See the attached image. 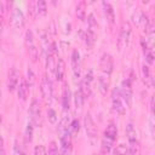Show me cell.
Instances as JSON below:
<instances>
[{"mask_svg":"<svg viewBox=\"0 0 155 155\" xmlns=\"http://www.w3.org/2000/svg\"><path fill=\"white\" fill-rule=\"evenodd\" d=\"M126 151H127L126 147L124 144H119L114 149V155H126Z\"/></svg>","mask_w":155,"mask_h":155,"instance_id":"34","label":"cell"},{"mask_svg":"<svg viewBox=\"0 0 155 155\" xmlns=\"http://www.w3.org/2000/svg\"><path fill=\"white\" fill-rule=\"evenodd\" d=\"M99 67H101V70H102L105 75H109V74L113 71V69H114V59H113L111 54H109V53H103L102 57H101Z\"/></svg>","mask_w":155,"mask_h":155,"instance_id":"4","label":"cell"},{"mask_svg":"<svg viewBox=\"0 0 155 155\" xmlns=\"http://www.w3.org/2000/svg\"><path fill=\"white\" fill-rule=\"evenodd\" d=\"M12 23L15 25L16 29H22L24 27V16H23V12L21 11V8L18 7H15L13 8V12H12Z\"/></svg>","mask_w":155,"mask_h":155,"instance_id":"9","label":"cell"},{"mask_svg":"<svg viewBox=\"0 0 155 155\" xmlns=\"http://www.w3.org/2000/svg\"><path fill=\"white\" fill-rule=\"evenodd\" d=\"M126 155H139V143H138V140H134V142L130 143V148L127 149Z\"/></svg>","mask_w":155,"mask_h":155,"instance_id":"26","label":"cell"},{"mask_svg":"<svg viewBox=\"0 0 155 155\" xmlns=\"http://www.w3.org/2000/svg\"><path fill=\"white\" fill-rule=\"evenodd\" d=\"M48 155H61L56 142H51V143H50V147H48Z\"/></svg>","mask_w":155,"mask_h":155,"instance_id":"33","label":"cell"},{"mask_svg":"<svg viewBox=\"0 0 155 155\" xmlns=\"http://www.w3.org/2000/svg\"><path fill=\"white\" fill-rule=\"evenodd\" d=\"M74 101H75V105H76V108H81V107L84 105L85 97L82 96V93H81L80 90H78V91L75 92V94H74Z\"/></svg>","mask_w":155,"mask_h":155,"instance_id":"28","label":"cell"},{"mask_svg":"<svg viewBox=\"0 0 155 155\" xmlns=\"http://www.w3.org/2000/svg\"><path fill=\"white\" fill-rule=\"evenodd\" d=\"M119 91H120V96H121L122 101L130 107L131 105V102H132V92H131V88H121Z\"/></svg>","mask_w":155,"mask_h":155,"instance_id":"17","label":"cell"},{"mask_svg":"<svg viewBox=\"0 0 155 155\" xmlns=\"http://www.w3.org/2000/svg\"><path fill=\"white\" fill-rule=\"evenodd\" d=\"M15 155H17V154H16V153H15Z\"/></svg>","mask_w":155,"mask_h":155,"instance_id":"45","label":"cell"},{"mask_svg":"<svg viewBox=\"0 0 155 155\" xmlns=\"http://www.w3.org/2000/svg\"><path fill=\"white\" fill-rule=\"evenodd\" d=\"M79 130H80V122H79V120H73L71 121V124L69 125V128H68V131L70 132V134H76L78 132H79Z\"/></svg>","mask_w":155,"mask_h":155,"instance_id":"30","label":"cell"},{"mask_svg":"<svg viewBox=\"0 0 155 155\" xmlns=\"http://www.w3.org/2000/svg\"><path fill=\"white\" fill-rule=\"evenodd\" d=\"M144 54H145V59L149 64H151L154 62V53H153V48H147L144 51Z\"/></svg>","mask_w":155,"mask_h":155,"instance_id":"35","label":"cell"},{"mask_svg":"<svg viewBox=\"0 0 155 155\" xmlns=\"http://www.w3.org/2000/svg\"><path fill=\"white\" fill-rule=\"evenodd\" d=\"M142 74H143V81H144V84H145L148 87H153L154 80H153V78H151L150 69H149L148 65L143 64V67H142Z\"/></svg>","mask_w":155,"mask_h":155,"instance_id":"12","label":"cell"},{"mask_svg":"<svg viewBox=\"0 0 155 155\" xmlns=\"http://www.w3.org/2000/svg\"><path fill=\"white\" fill-rule=\"evenodd\" d=\"M0 97H1V88H0Z\"/></svg>","mask_w":155,"mask_h":155,"instance_id":"44","label":"cell"},{"mask_svg":"<svg viewBox=\"0 0 155 155\" xmlns=\"http://www.w3.org/2000/svg\"><path fill=\"white\" fill-rule=\"evenodd\" d=\"M94 41H96V34L93 29H87L85 31V42L87 44V46H92Z\"/></svg>","mask_w":155,"mask_h":155,"instance_id":"25","label":"cell"},{"mask_svg":"<svg viewBox=\"0 0 155 155\" xmlns=\"http://www.w3.org/2000/svg\"><path fill=\"white\" fill-rule=\"evenodd\" d=\"M86 2L85 1H80L78 5H76V17L79 19H85V15H86Z\"/></svg>","mask_w":155,"mask_h":155,"instance_id":"22","label":"cell"},{"mask_svg":"<svg viewBox=\"0 0 155 155\" xmlns=\"http://www.w3.org/2000/svg\"><path fill=\"white\" fill-rule=\"evenodd\" d=\"M29 113H30V122L35 126H41L42 124V119H41V110H40V105L39 102L36 99L31 101L30 108H29Z\"/></svg>","mask_w":155,"mask_h":155,"instance_id":"3","label":"cell"},{"mask_svg":"<svg viewBox=\"0 0 155 155\" xmlns=\"http://www.w3.org/2000/svg\"><path fill=\"white\" fill-rule=\"evenodd\" d=\"M84 126H85V130H86V133L90 138H94L97 136V128H96V125L91 117V115H86L85 116V121H84Z\"/></svg>","mask_w":155,"mask_h":155,"instance_id":"10","label":"cell"},{"mask_svg":"<svg viewBox=\"0 0 155 155\" xmlns=\"http://www.w3.org/2000/svg\"><path fill=\"white\" fill-rule=\"evenodd\" d=\"M104 136L107 139H110V140H115L116 139V136H117V128L114 124H109L104 131Z\"/></svg>","mask_w":155,"mask_h":155,"instance_id":"15","label":"cell"},{"mask_svg":"<svg viewBox=\"0 0 155 155\" xmlns=\"http://www.w3.org/2000/svg\"><path fill=\"white\" fill-rule=\"evenodd\" d=\"M41 94L44 97V99L46 102H51L52 98V84L50 81V79H47L46 76L42 78L41 80Z\"/></svg>","mask_w":155,"mask_h":155,"instance_id":"7","label":"cell"},{"mask_svg":"<svg viewBox=\"0 0 155 155\" xmlns=\"http://www.w3.org/2000/svg\"><path fill=\"white\" fill-rule=\"evenodd\" d=\"M47 117H48V121L51 124H54L57 121V114H56V111L53 109H48L47 110Z\"/></svg>","mask_w":155,"mask_h":155,"instance_id":"37","label":"cell"},{"mask_svg":"<svg viewBox=\"0 0 155 155\" xmlns=\"http://www.w3.org/2000/svg\"><path fill=\"white\" fill-rule=\"evenodd\" d=\"M56 63H57L56 58H54L52 54L47 53V56H46V68H47V70H48L50 73H54Z\"/></svg>","mask_w":155,"mask_h":155,"instance_id":"23","label":"cell"},{"mask_svg":"<svg viewBox=\"0 0 155 155\" xmlns=\"http://www.w3.org/2000/svg\"><path fill=\"white\" fill-rule=\"evenodd\" d=\"M79 61H80V54L78 50H74L71 54V64H73V69L76 76H79Z\"/></svg>","mask_w":155,"mask_h":155,"instance_id":"18","label":"cell"},{"mask_svg":"<svg viewBox=\"0 0 155 155\" xmlns=\"http://www.w3.org/2000/svg\"><path fill=\"white\" fill-rule=\"evenodd\" d=\"M27 80L29 82V86L34 85V82H35V75H34L31 68H28V70H27Z\"/></svg>","mask_w":155,"mask_h":155,"instance_id":"36","label":"cell"},{"mask_svg":"<svg viewBox=\"0 0 155 155\" xmlns=\"http://www.w3.org/2000/svg\"><path fill=\"white\" fill-rule=\"evenodd\" d=\"M80 91H81V93H82V96L86 98V97H88L90 96V93H91V88H90V82H87L85 79H82V81H81V84H80V88H79Z\"/></svg>","mask_w":155,"mask_h":155,"instance_id":"27","label":"cell"},{"mask_svg":"<svg viewBox=\"0 0 155 155\" xmlns=\"http://www.w3.org/2000/svg\"><path fill=\"white\" fill-rule=\"evenodd\" d=\"M34 155H47L46 148L44 145H36L34 148Z\"/></svg>","mask_w":155,"mask_h":155,"instance_id":"38","label":"cell"},{"mask_svg":"<svg viewBox=\"0 0 155 155\" xmlns=\"http://www.w3.org/2000/svg\"><path fill=\"white\" fill-rule=\"evenodd\" d=\"M132 19H133V23L134 24H140L142 22H144V23H147V17L144 16V13L142 12V11H139L138 8H136V12L132 15Z\"/></svg>","mask_w":155,"mask_h":155,"instance_id":"19","label":"cell"},{"mask_svg":"<svg viewBox=\"0 0 155 155\" xmlns=\"http://www.w3.org/2000/svg\"><path fill=\"white\" fill-rule=\"evenodd\" d=\"M87 22H88V25H90V29H92L93 27H96L97 25V22L94 21V16L91 13V15H88V19H87Z\"/></svg>","mask_w":155,"mask_h":155,"instance_id":"39","label":"cell"},{"mask_svg":"<svg viewBox=\"0 0 155 155\" xmlns=\"http://www.w3.org/2000/svg\"><path fill=\"white\" fill-rule=\"evenodd\" d=\"M4 12H5V10H4V4L0 2V19H2V17H4Z\"/></svg>","mask_w":155,"mask_h":155,"instance_id":"41","label":"cell"},{"mask_svg":"<svg viewBox=\"0 0 155 155\" xmlns=\"http://www.w3.org/2000/svg\"><path fill=\"white\" fill-rule=\"evenodd\" d=\"M102 5H103V7H104V13H105V16H107V19H108L110 23H114V22H115V12H114L113 6H111L109 2H107V1H103Z\"/></svg>","mask_w":155,"mask_h":155,"instance_id":"13","label":"cell"},{"mask_svg":"<svg viewBox=\"0 0 155 155\" xmlns=\"http://www.w3.org/2000/svg\"><path fill=\"white\" fill-rule=\"evenodd\" d=\"M98 86H99V91L102 94H107L108 92V86H109V79L105 75H101L98 78Z\"/></svg>","mask_w":155,"mask_h":155,"instance_id":"16","label":"cell"},{"mask_svg":"<svg viewBox=\"0 0 155 155\" xmlns=\"http://www.w3.org/2000/svg\"><path fill=\"white\" fill-rule=\"evenodd\" d=\"M111 144H113V140L104 138L103 142H102V151L103 153H108L111 149Z\"/></svg>","mask_w":155,"mask_h":155,"instance_id":"32","label":"cell"},{"mask_svg":"<svg viewBox=\"0 0 155 155\" xmlns=\"http://www.w3.org/2000/svg\"><path fill=\"white\" fill-rule=\"evenodd\" d=\"M154 30H155L154 22H153L151 19H148L147 23H145V33H147L149 36H153V35H154Z\"/></svg>","mask_w":155,"mask_h":155,"instance_id":"31","label":"cell"},{"mask_svg":"<svg viewBox=\"0 0 155 155\" xmlns=\"http://www.w3.org/2000/svg\"><path fill=\"white\" fill-rule=\"evenodd\" d=\"M62 102H63V108L64 110H68L70 108V90L65 86L63 90V97H62Z\"/></svg>","mask_w":155,"mask_h":155,"instance_id":"20","label":"cell"},{"mask_svg":"<svg viewBox=\"0 0 155 155\" xmlns=\"http://www.w3.org/2000/svg\"><path fill=\"white\" fill-rule=\"evenodd\" d=\"M35 7H36V13H38L39 16H45V15L47 13V5H46V1H44V0L36 1Z\"/></svg>","mask_w":155,"mask_h":155,"instance_id":"24","label":"cell"},{"mask_svg":"<svg viewBox=\"0 0 155 155\" xmlns=\"http://www.w3.org/2000/svg\"><path fill=\"white\" fill-rule=\"evenodd\" d=\"M84 79H85L87 82H90V84H91V81L93 80V71H92V70H88V73L86 74V76H85Z\"/></svg>","mask_w":155,"mask_h":155,"instance_id":"40","label":"cell"},{"mask_svg":"<svg viewBox=\"0 0 155 155\" xmlns=\"http://www.w3.org/2000/svg\"><path fill=\"white\" fill-rule=\"evenodd\" d=\"M28 94H29V85L25 80H23L18 86V98H21L22 101H25Z\"/></svg>","mask_w":155,"mask_h":155,"instance_id":"14","label":"cell"},{"mask_svg":"<svg viewBox=\"0 0 155 155\" xmlns=\"http://www.w3.org/2000/svg\"><path fill=\"white\" fill-rule=\"evenodd\" d=\"M71 147V136L70 132L67 130L61 136V155H69Z\"/></svg>","mask_w":155,"mask_h":155,"instance_id":"5","label":"cell"},{"mask_svg":"<svg viewBox=\"0 0 155 155\" xmlns=\"http://www.w3.org/2000/svg\"><path fill=\"white\" fill-rule=\"evenodd\" d=\"M1 34H2V19H0V38H1Z\"/></svg>","mask_w":155,"mask_h":155,"instance_id":"42","label":"cell"},{"mask_svg":"<svg viewBox=\"0 0 155 155\" xmlns=\"http://www.w3.org/2000/svg\"><path fill=\"white\" fill-rule=\"evenodd\" d=\"M126 134H127V138H128L130 143L137 140V131H136V128L132 124H128L126 126Z\"/></svg>","mask_w":155,"mask_h":155,"instance_id":"21","label":"cell"},{"mask_svg":"<svg viewBox=\"0 0 155 155\" xmlns=\"http://www.w3.org/2000/svg\"><path fill=\"white\" fill-rule=\"evenodd\" d=\"M33 130H34V125H33L31 122H28L27 128H25V134H24V138H25V142H27V143L31 142V138H33Z\"/></svg>","mask_w":155,"mask_h":155,"instance_id":"29","label":"cell"},{"mask_svg":"<svg viewBox=\"0 0 155 155\" xmlns=\"http://www.w3.org/2000/svg\"><path fill=\"white\" fill-rule=\"evenodd\" d=\"M25 46L28 48V53H29V57H30L31 62H36L38 58H39V51H38V48L34 44V36H33L31 30L25 31Z\"/></svg>","mask_w":155,"mask_h":155,"instance_id":"1","label":"cell"},{"mask_svg":"<svg viewBox=\"0 0 155 155\" xmlns=\"http://www.w3.org/2000/svg\"><path fill=\"white\" fill-rule=\"evenodd\" d=\"M131 30H132V28H131L130 22H124L122 25H121L120 35H119V40H117V46H119L120 50L127 46L130 36H131Z\"/></svg>","mask_w":155,"mask_h":155,"instance_id":"2","label":"cell"},{"mask_svg":"<svg viewBox=\"0 0 155 155\" xmlns=\"http://www.w3.org/2000/svg\"><path fill=\"white\" fill-rule=\"evenodd\" d=\"M0 125H1V115H0Z\"/></svg>","mask_w":155,"mask_h":155,"instance_id":"43","label":"cell"},{"mask_svg":"<svg viewBox=\"0 0 155 155\" xmlns=\"http://www.w3.org/2000/svg\"><path fill=\"white\" fill-rule=\"evenodd\" d=\"M64 73H65V63H64V61L62 58H58L57 63H56V69H54L56 79L57 80H62L63 76H64Z\"/></svg>","mask_w":155,"mask_h":155,"instance_id":"11","label":"cell"},{"mask_svg":"<svg viewBox=\"0 0 155 155\" xmlns=\"http://www.w3.org/2000/svg\"><path fill=\"white\" fill-rule=\"evenodd\" d=\"M18 80H19V74L16 68H11L7 75V88L8 91H15L18 87Z\"/></svg>","mask_w":155,"mask_h":155,"instance_id":"8","label":"cell"},{"mask_svg":"<svg viewBox=\"0 0 155 155\" xmlns=\"http://www.w3.org/2000/svg\"><path fill=\"white\" fill-rule=\"evenodd\" d=\"M111 102H113V108H114V110H115L116 113L124 115L125 111H126V109H125V105H124V103H122V98H121V96H120V91L116 90V88L113 91Z\"/></svg>","mask_w":155,"mask_h":155,"instance_id":"6","label":"cell"}]
</instances>
